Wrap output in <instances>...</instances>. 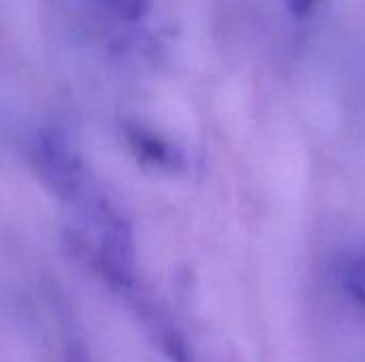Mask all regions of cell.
I'll list each match as a JSON object with an SVG mask.
<instances>
[{
	"instance_id": "3",
	"label": "cell",
	"mask_w": 365,
	"mask_h": 362,
	"mask_svg": "<svg viewBox=\"0 0 365 362\" xmlns=\"http://www.w3.org/2000/svg\"><path fill=\"white\" fill-rule=\"evenodd\" d=\"M317 0H289V9L297 15V17H306L312 13Z\"/></svg>"
},
{
	"instance_id": "1",
	"label": "cell",
	"mask_w": 365,
	"mask_h": 362,
	"mask_svg": "<svg viewBox=\"0 0 365 362\" xmlns=\"http://www.w3.org/2000/svg\"><path fill=\"white\" fill-rule=\"evenodd\" d=\"M105 4L124 21H137L150 11V0H105Z\"/></svg>"
},
{
	"instance_id": "2",
	"label": "cell",
	"mask_w": 365,
	"mask_h": 362,
	"mask_svg": "<svg viewBox=\"0 0 365 362\" xmlns=\"http://www.w3.org/2000/svg\"><path fill=\"white\" fill-rule=\"evenodd\" d=\"M349 280H351V288H353V292L357 294V299H359V301L365 305V258L357 260V262L351 267Z\"/></svg>"
}]
</instances>
